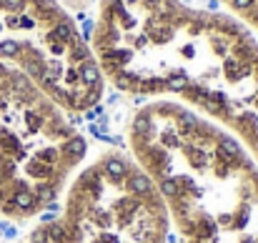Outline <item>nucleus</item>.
Returning a JSON list of instances; mask_svg holds the SVG:
<instances>
[{"label": "nucleus", "instance_id": "20", "mask_svg": "<svg viewBox=\"0 0 258 243\" xmlns=\"http://www.w3.org/2000/svg\"><path fill=\"white\" fill-rule=\"evenodd\" d=\"M128 3H138V0H128Z\"/></svg>", "mask_w": 258, "mask_h": 243}, {"label": "nucleus", "instance_id": "5", "mask_svg": "<svg viewBox=\"0 0 258 243\" xmlns=\"http://www.w3.org/2000/svg\"><path fill=\"white\" fill-rule=\"evenodd\" d=\"M78 78L86 83V85H100V68L93 63V60H86L83 66H81V71H78Z\"/></svg>", "mask_w": 258, "mask_h": 243}, {"label": "nucleus", "instance_id": "9", "mask_svg": "<svg viewBox=\"0 0 258 243\" xmlns=\"http://www.w3.org/2000/svg\"><path fill=\"white\" fill-rule=\"evenodd\" d=\"M133 133L136 136H148L151 133V118L148 115H138L133 120Z\"/></svg>", "mask_w": 258, "mask_h": 243}, {"label": "nucleus", "instance_id": "10", "mask_svg": "<svg viewBox=\"0 0 258 243\" xmlns=\"http://www.w3.org/2000/svg\"><path fill=\"white\" fill-rule=\"evenodd\" d=\"M76 45L71 48V55H73V60H83L86 63L88 58H90V53H88V48H86V43H81V40H73Z\"/></svg>", "mask_w": 258, "mask_h": 243}, {"label": "nucleus", "instance_id": "18", "mask_svg": "<svg viewBox=\"0 0 258 243\" xmlns=\"http://www.w3.org/2000/svg\"><path fill=\"white\" fill-rule=\"evenodd\" d=\"M208 8H211V10H216V8H218V0H208Z\"/></svg>", "mask_w": 258, "mask_h": 243}, {"label": "nucleus", "instance_id": "11", "mask_svg": "<svg viewBox=\"0 0 258 243\" xmlns=\"http://www.w3.org/2000/svg\"><path fill=\"white\" fill-rule=\"evenodd\" d=\"M115 85L120 88V90H133V85H136V78L133 76H128V73H115Z\"/></svg>", "mask_w": 258, "mask_h": 243}, {"label": "nucleus", "instance_id": "3", "mask_svg": "<svg viewBox=\"0 0 258 243\" xmlns=\"http://www.w3.org/2000/svg\"><path fill=\"white\" fill-rule=\"evenodd\" d=\"M128 191L138 198V196H148L151 191H153V183H151V178L146 175V173H128Z\"/></svg>", "mask_w": 258, "mask_h": 243}, {"label": "nucleus", "instance_id": "15", "mask_svg": "<svg viewBox=\"0 0 258 243\" xmlns=\"http://www.w3.org/2000/svg\"><path fill=\"white\" fill-rule=\"evenodd\" d=\"M253 5V0H233V8H238V10H248Z\"/></svg>", "mask_w": 258, "mask_h": 243}, {"label": "nucleus", "instance_id": "19", "mask_svg": "<svg viewBox=\"0 0 258 243\" xmlns=\"http://www.w3.org/2000/svg\"><path fill=\"white\" fill-rule=\"evenodd\" d=\"M243 243H256L253 238H243Z\"/></svg>", "mask_w": 258, "mask_h": 243}, {"label": "nucleus", "instance_id": "17", "mask_svg": "<svg viewBox=\"0 0 258 243\" xmlns=\"http://www.w3.org/2000/svg\"><path fill=\"white\" fill-rule=\"evenodd\" d=\"M90 33H93V23H90V20H83V35H86V40L90 38Z\"/></svg>", "mask_w": 258, "mask_h": 243}, {"label": "nucleus", "instance_id": "13", "mask_svg": "<svg viewBox=\"0 0 258 243\" xmlns=\"http://www.w3.org/2000/svg\"><path fill=\"white\" fill-rule=\"evenodd\" d=\"M258 118L256 115H251V113H246V115H241L238 118V128L243 131V133H248V128H251V123H256Z\"/></svg>", "mask_w": 258, "mask_h": 243}, {"label": "nucleus", "instance_id": "16", "mask_svg": "<svg viewBox=\"0 0 258 243\" xmlns=\"http://www.w3.org/2000/svg\"><path fill=\"white\" fill-rule=\"evenodd\" d=\"M40 221H43V226H50V223H55V213H50V211H48V213H43V218H40Z\"/></svg>", "mask_w": 258, "mask_h": 243}, {"label": "nucleus", "instance_id": "21", "mask_svg": "<svg viewBox=\"0 0 258 243\" xmlns=\"http://www.w3.org/2000/svg\"><path fill=\"white\" fill-rule=\"evenodd\" d=\"M256 18H258V8H256Z\"/></svg>", "mask_w": 258, "mask_h": 243}, {"label": "nucleus", "instance_id": "4", "mask_svg": "<svg viewBox=\"0 0 258 243\" xmlns=\"http://www.w3.org/2000/svg\"><path fill=\"white\" fill-rule=\"evenodd\" d=\"M48 40H58V43H73V40H78V35L73 33V28H71V23H68V20H58V23L53 25V30L48 33Z\"/></svg>", "mask_w": 258, "mask_h": 243}, {"label": "nucleus", "instance_id": "8", "mask_svg": "<svg viewBox=\"0 0 258 243\" xmlns=\"http://www.w3.org/2000/svg\"><path fill=\"white\" fill-rule=\"evenodd\" d=\"M218 151H223L228 158H238V156H241L238 143H236L233 138H226V136H221V138H218Z\"/></svg>", "mask_w": 258, "mask_h": 243}, {"label": "nucleus", "instance_id": "6", "mask_svg": "<svg viewBox=\"0 0 258 243\" xmlns=\"http://www.w3.org/2000/svg\"><path fill=\"white\" fill-rule=\"evenodd\" d=\"M216 236V223L211 221V218H201L198 223H196V238L198 241H208V238H213Z\"/></svg>", "mask_w": 258, "mask_h": 243}, {"label": "nucleus", "instance_id": "7", "mask_svg": "<svg viewBox=\"0 0 258 243\" xmlns=\"http://www.w3.org/2000/svg\"><path fill=\"white\" fill-rule=\"evenodd\" d=\"M161 193L166 196V198H178L180 196V183H178V178H161Z\"/></svg>", "mask_w": 258, "mask_h": 243}, {"label": "nucleus", "instance_id": "1", "mask_svg": "<svg viewBox=\"0 0 258 243\" xmlns=\"http://www.w3.org/2000/svg\"><path fill=\"white\" fill-rule=\"evenodd\" d=\"M88 146L83 138H78V136H73V138H68L66 143H63V148H60V156H66L68 161H81L83 156H86Z\"/></svg>", "mask_w": 258, "mask_h": 243}, {"label": "nucleus", "instance_id": "14", "mask_svg": "<svg viewBox=\"0 0 258 243\" xmlns=\"http://www.w3.org/2000/svg\"><path fill=\"white\" fill-rule=\"evenodd\" d=\"M100 115H103V108H100V105H95V108H90V110H88V113H86V118H88V120H90V123H95V120H98Z\"/></svg>", "mask_w": 258, "mask_h": 243}, {"label": "nucleus", "instance_id": "2", "mask_svg": "<svg viewBox=\"0 0 258 243\" xmlns=\"http://www.w3.org/2000/svg\"><path fill=\"white\" fill-rule=\"evenodd\" d=\"M103 170H105V175L113 178V180H123V178H128V163L123 161V158H118V156L105 158V161H103Z\"/></svg>", "mask_w": 258, "mask_h": 243}, {"label": "nucleus", "instance_id": "12", "mask_svg": "<svg viewBox=\"0 0 258 243\" xmlns=\"http://www.w3.org/2000/svg\"><path fill=\"white\" fill-rule=\"evenodd\" d=\"M166 88H171V90H185L188 88V78L183 73H178V76H173V78L166 81Z\"/></svg>", "mask_w": 258, "mask_h": 243}]
</instances>
